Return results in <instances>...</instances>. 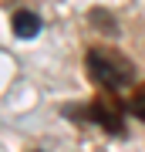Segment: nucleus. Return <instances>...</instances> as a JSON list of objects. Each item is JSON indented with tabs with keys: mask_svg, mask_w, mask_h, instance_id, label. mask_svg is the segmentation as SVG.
Listing matches in <instances>:
<instances>
[{
	"mask_svg": "<svg viewBox=\"0 0 145 152\" xmlns=\"http://www.w3.org/2000/svg\"><path fill=\"white\" fill-rule=\"evenodd\" d=\"M88 75H91V81L105 85V88H125L135 71L128 64V58H122L118 51L95 48V51H88Z\"/></svg>",
	"mask_w": 145,
	"mask_h": 152,
	"instance_id": "obj_1",
	"label": "nucleus"
},
{
	"mask_svg": "<svg viewBox=\"0 0 145 152\" xmlns=\"http://www.w3.org/2000/svg\"><path fill=\"white\" fill-rule=\"evenodd\" d=\"M91 118L101 122L108 132H122V115H118L115 105H108V102H95L91 105Z\"/></svg>",
	"mask_w": 145,
	"mask_h": 152,
	"instance_id": "obj_2",
	"label": "nucleus"
},
{
	"mask_svg": "<svg viewBox=\"0 0 145 152\" xmlns=\"http://www.w3.org/2000/svg\"><path fill=\"white\" fill-rule=\"evenodd\" d=\"M14 34L17 37H37L41 34V17L31 10H17L14 14Z\"/></svg>",
	"mask_w": 145,
	"mask_h": 152,
	"instance_id": "obj_3",
	"label": "nucleus"
},
{
	"mask_svg": "<svg viewBox=\"0 0 145 152\" xmlns=\"http://www.w3.org/2000/svg\"><path fill=\"white\" fill-rule=\"evenodd\" d=\"M132 108H135V112H138V118H145V91L132 98Z\"/></svg>",
	"mask_w": 145,
	"mask_h": 152,
	"instance_id": "obj_4",
	"label": "nucleus"
}]
</instances>
